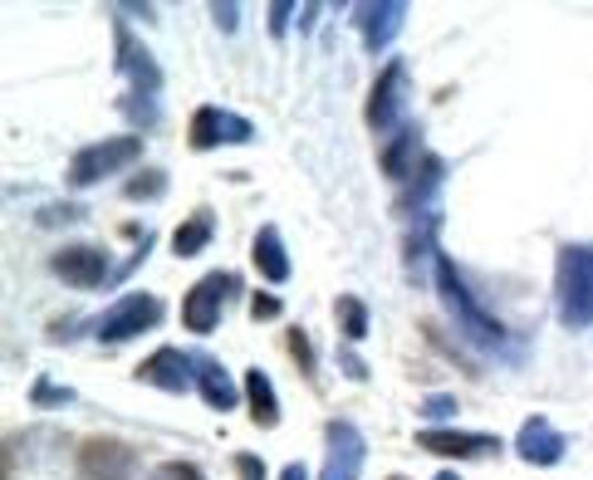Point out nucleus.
Here are the masks:
<instances>
[{"instance_id":"f257e3e1","label":"nucleus","mask_w":593,"mask_h":480,"mask_svg":"<svg viewBox=\"0 0 593 480\" xmlns=\"http://www.w3.org/2000/svg\"><path fill=\"white\" fill-rule=\"evenodd\" d=\"M128 466H133V451L123 441H89L84 456H79L84 480H118Z\"/></svg>"},{"instance_id":"f03ea898","label":"nucleus","mask_w":593,"mask_h":480,"mask_svg":"<svg viewBox=\"0 0 593 480\" xmlns=\"http://www.w3.org/2000/svg\"><path fill=\"white\" fill-rule=\"evenodd\" d=\"M54 270H60L64 280L94 284V280H104V255H98V250H60V260H54Z\"/></svg>"},{"instance_id":"7ed1b4c3","label":"nucleus","mask_w":593,"mask_h":480,"mask_svg":"<svg viewBox=\"0 0 593 480\" xmlns=\"http://www.w3.org/2000/svg\"><path fill=\"white\" fill-rule=\"evenodd\" d=\"M250 393H256V421L260 427H270V421H275V397L266 393V377L260 373H250Z\"/></svg>"},{"instance_id":"20e7f679","label":"nucleus","mask_w":593,"mask_h":480,"mask_svg":"<svg viewBox=\"0 0 593 480\" xmlns=\"http://www.w3.org/2000/svg\"><path fill=\"white\" fill-rule=\"evenodd\" d=\"M422 446H427V451H471V446H481V441H466V437H422Z\"/></svg>"}]
</instances>
